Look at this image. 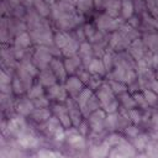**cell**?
Returning a JSON list of instances; mask_svg holds the SVG:
<instances>
[{"instance_id": "cell-39", "label": "cell", "mask_w": 158, "mask_h": 158, "mask_svg": "<svg viewBox=\"0 0 158 158\" xmlns=\"http://www.w3.org/2000/svg\"><path fill=\"white\" fill-rule=\"evenodd\" d=\"M101 59H102V62H104L105 68H106L107 72H110L112 69V67H115V58H114V56L110 52L104 53V56H102Z\"/></svg>"}, {"instance_id": "cell-13", "label": "cell", "mask_w": 158, "mask_h": 158, "mask_svg": "<svg viewBox=\"0 0 158 158\" xmlns=\"http://www.w3.org/2000/svg\"><path fill=\"white\" fill-rule=\"evenodd\" d=\"M57 77L54 75V73L52 72V69L48 67L46 69H41L40 73H38V83L42 85V86H46V88H49L52 85H54L57 83Z\"/></svg>"}, {"instance_id": "cell-48", "label": "cell", "mask_w": 158, "mask_h": 158, "mask_svg": "<svg viewBox=\"0 0 158 158\" xmlns=\"http://www.w3.org/2000/svg\"><path fill=\"white\" fill-rule=\"evenodd\" d=\"M147 89H151V90H153L156 94H158V80H157V79H153V80L149 83V86H148Z\"/></svg>"}, {"instance_id": "cell-11", "label": "cell", "mask_w": 158, "mask_h": 158, "mask_svg": "<svg viewBox=\"0 0 158 158\" xmlns=\"http://www.w3.org/2000/svg\"><path fill=\"white\" fill-rule=\"evenodd\" d=\"M78 54L80 56L81 60H83V65L86 68L89 65V63L95 58L94 57V47L89 43V42H81L80 47H79V52Z\"/></svg>"}, {"instance_id": "cell-33", "label": "cell", "mask_w": 158, "mask_h": 158, "mask_svg": "<svg viewBox=\"0 0 158 158\" xmlns=\"http://www.w3.org/2000/svg\"><path fill=\"white\" fill-rule=\"evenodd\" d=\"M37 158H64L59 152H56V151H52V149H40L36 154Z\"/></svg>"}, {"instance_id": "cell-22", "label": "cell", "mask_w": 158, "mask_h": 158, "mask_svg": "<svg viewBox=\"0 0 158 158\" xmlns=\"http://www.w3.org/2000/svg\"><path fill=\"white\" fill-rule=\"evenodd\" d=\"M33 6L36 9V12H38V15L42 17H47L52 12V7H49L46 0H33Z\"/></svg>"}, {"instance_id": "cell-34", "label": "cell", "mask_w": 158, "mask_h": 158, "mask_svg": "<svg viewBox=\"0 0 158 158\" xmlns=\"http://www.w3.org/2000/svg\"><path fill=\"white\" fill-rule=\"evenodd\" d=\"M142 93H143V95H144V98H146V100H147L149 106H156L158 104V94H156L153 90L144 89Z\"/></svg>"}, {"instance_id": "cell-50", "label": "cell", "mask_w": 158, "mask_h": 158, "mask_svg": "<svg viewBox=\"0 0 158 158\" xmlns=\"http://www.w3.org/2000/svg\"><path fill=\"white\" fill-rule=\"evenodd\" d=\"M93 1H94V7L96 9H101L106 4V0H93Z\"/></svg>"}, {"instance_id": "cell-25", "label": "cell", "mask_w": 158, "mask_h": 158, "mask_svg": "<svg viewBox=\"0 0 158 158\" xmlns=\"http://www.w3.org/2000/svg\"><path fill=\"white\" fill-rule=\"evenodd\" d=\"M143 43L153 53L158 52V33H148L143 37Z\"/></svg>"}, {"instance_id": "cell-28", "label": "cell", "mask_w": 158, "mask_h": 158, "mask_svg": "<svg viewBox=\"0 0 158 158\" xmlns=\"http://www.w3.org/2000/svg\"><path fill=\"white\" fill-rule=\"evenodd\" d=\"M75 7H77L78 14L84 15L93 10L94 1L93 0H75Z\"/></svg>"}, {"instance_id": "cell-40", "label": "cell", "mask_w": 158, "mask_h": 158, "mask_svg": "<svg viewBox=\"0 0 158 158\" xmlns=\"http://www.w3.org/2000/svg\"><path fill=\"white\" fill-rule=\"evenodd\" d=\"M127 116L130 118V121L132 123H139L142 121V114L137 110V109H131V110H127Z\"/></svg>"}, {"instance_id": "cell-46", "label": "cell", "mask_w": 158, "mask_h": 158, "mask_svg": "<svg viewBox=\"0 0 158 158\" xmlns=\"http://www.w3.org/2000/svg\"><path fill=\"white\" fill-rule=\"evenodd\" d=\"M123 131H125V135H126L127 137L132 138V139H133V138H136V137L139 135V131H138V128H137L135 125H132V126H130V125H128Z\"/></svg>"}, {"instance_id": "cell-7", "label": "cell", "mask_w": 158, "mask_h": 158, "mask_svg": "<svg viewBox=\"0 0 158 158\" xmlns=\"http://www.w3.org/2000/svg\"><path fill=\"white\" fill-rule=\"evenodd\" d=\"M65 104H67V106H68V112H69L70 120H72V122H73V126H74V127H78L79 123L83 121V120H81L83 112H81L79 105L77 104L75 99H73V98H72V99L68 98L67 101H65Z\"/></svg>"}, {"instance_id": "cell-18", "label": "cell", "mask_w": 158, "mask_h": 158, "mask_svg": "<svg viewBox=\"0 0 158 158\" xmlns=\"http://www.w3.org/2000/svg\"><path fill=\"white\" fill-rule=\"evenodd\" d=\"M105 10L109 16L117 19L118 14L121 12V0H106Z\"/></svg>"}, {"instance_id": "cell-4", "label": "cell", "mask_w": 158, "mask_h": 158, "mask_svg": "<svg viewBox=\"0 0 158 158\" xmlns=\"http://www.w3.org/2000/svg\"><path fill=\"white\" fill-rule=\"evenodd\" d=\"M95 95L98 96V99H99V101L101 104V107H104V106L111 104L112 101L117 100L115 98L116 94L112 91V89H111V86H110L109 83H102V85L96 90Z\"/></svg>"}, {"instance_id": "cell-36", "label": "cell", "mask_w": 158, "mask_h": 158, "mask_svg": "<svg viewBox=\"0 0 158 158\" xmlns=\"http://www.w3.org/2000/svg\"><path fill=\"white\" fill-rule=\"evenodd\" d=\"M133 147L138 151H142L143 148H146L147 143H148V137L146 135H138L136 138H133Z\"/></svg>"}, {"instance_id": "cell-12", "label": "cell", "mask_w": 158, "mask_h": 158, "mask_svg": "<svg viewBox=\"0 0 158 158\" xmlns=\"http://www.w3.org/2000/svg\"><path fill=\"white\" fill-rule=\"evenodd\" d=\"M15 107H16V112H17L20 116H22V117L31 115V114L33 112V110L36 109V107H35V104H33V100L30 99L28 96L25 98V99L19 100V101L16 102V106H15Z\"/></svg>"}, {"instance_id": "cell-30", "label": "cell", "mask_w": 158, "mask_h": 158, "mask_svg": "<svg viewBox=\"0 0 158 158\" xmlns=\"http://www.w3.org/2000/svg\"><path fill=\"white\" fill-rule=\"evenodd\" d=\"M117 123H118V112L114 114H107L105 118V128L110 132H114L117 130Z\"/></svg>"}, {"instance_id": "cell-14", "label": "cell", "mask_w": 158, "mask_h": 158, "mask_svg": "<svg viewBox=\"0 0 158 158\" xmlns=\"http://www.w3.org/2000/svg\"><path fill=\"white\" fill-rule=\"evenodd\" d=\"M81 64H83V60H81V58H80L79 54L68 57V58H65V60H64L65 69H67L68 74H70V75L77 74V72L79 70V68L81 67Z\"/></svg>"}, {"instance_id": "cell-8", "label": "cell", "mask_w": 158, "mask_h": 158, "mask_svg": "<svg viewBox=\"0 0 158 158\" xmlns=\"http://www.w3.org/2000/svg\"><path fill=\"white\" fill-rule=\"evenodd\" d=\"M65 138L69 146H72L75 149H81L85 147V139L84 136L81 133H79V131L75 128L74 131H65Z\"/></svg>"}, {"instance_id": "cell-9", "label": "cell", "mask_w": 158, "mask_h": 158, "mask_svg": "<svg viewBox=\"0 0 158 158\" xmlns=\"http://www.w3.org/2000/svg\"><path fill=\"white\" fill-rule=\"evenodd\" d=\"M49 68L52 69V72L54 73V75L57 77V79H58L59 81L65 83V80L68 79V78H67L68 72H67V69H65L64 62L59 60V58H57V57H53V59H52L51 63H49Z\"/></svg>"}, {"instance_id": "cell-27", "label": "cell", "mask_w": 158, "mask_h": 158, "mask_svg": "<svg viewBox=\"0 0 158 158\" xmlns=\"http://www.w3.org/2000/svg\"><path fill=\"white\" fill-rule=\"evenodd\" d=\"M91 95H93V90H91L90 88H84V89L80 91V94L75 98V101H77V104L79 105L80 110H83V109L85 107V105H86V102L89 101V99L91 98Z\"/></svg>"}, {"instance_id": "cell-51", "label": "cell", "mask_w": 158, "mask_h": 158, "mask_svg": "<svg viewBox=\"0 0 158 158\" xmlns=\"http://www.w3.org/2000/svg\"><path fill=\"white\" fill-rule=\"evenodd\" d=\"M7 4H9V7H16L19 5H21V0H7Z\"/></svg>"}, {"instance_id": "cell-32", "label": "cell", "mask_w": 158, "mask_h": 158, "mask_svg": "<svg viewBox=\"0 0 158 158\" xmlns=\"http://www.w3.org/2000/svg\"><path fill=\"white\" fill-rule=\"evenodd\" d=\"M27 95H28V98H30V99H32V100L38 99V98H41V96H43V95H44L43 86H42L40 83H38V84H36V85H33V86L27 91Z\"/></svg>"}, {"instance_id": "cell-20", "label": "cell", "mask_w": 158, "mask_h": 158, "mask_svg": "<svg viewBox=\"0 0 158 158\" xmlns=\"http://www.w3.org/2000/svg\"><path fill=\"white\" fill-rule=\"evenodd\" d=\"M79 47H80L79 41H77L75 38H72L70 42H69L64 48L60 49V52H62V54H63L65 58H68V57L75 56V54L79 52Z\"/></svg>"}, {"instance_id": "cell-41", "label": "cell", "mask_w": 158, "mask_h": 158, "mask_svg": "<svg viewBox=\"0 0 158 158\" xmlns=\"http://www.w3.org/2000/svg\"><path fill=\"white\" fill-rule=\"evenodd\" d=\"M101 85H102V80H101L100 75H93L91 74V78L88 81V88H90L91 90H95L96 91Z\"/></svg>"}, {"instance_id": "cell-3", "label": "cell", "mask_w": 158, "mask_h": 158, "mask_svg": "<svg viewBox=\"0 0 158 158\" xmlns=\"http://www.w3.org/2000/svg\"><path fill=\"white\" fill-rule=\"evenodd\" d=\"M121 22H118L117 19H114L109 16L107 14H104L96 19V27L101 32H110V31H116L121 27Z\"/></svg>"}, {"instance_id": "cell-17", "label": "cell", "mask_w": 158, "mask_h": 158, "mask_svg": "<svg viewBox=\"0 0 158 158\" xmlns=\"http://www.w3.org/2000/svg\"><path fill=\"white\" fill-rule=\"evenodd\" d=\"M110 146L104 141L101 144H96L90 149L91 158H106L110 154Z\"/></svg>"}, {"instance_id": "cell-1", "label": "cell", "mask_w": 158, "mask_h": 158, "mask_svg": "<svg viewBox=\"0 0 158 158\" xmlns=\"http://www.w3.org/2000/svg\"><path fill=\"white\" fill-rule=\"evenodd\" d=\"M52 59H53V54H52V52H51V49H49L48 46L40 44L36 48V51L33 52V54H32V60H33L35 65L38 69H46V68H48Z\"/></svg>"}, {"instance_id": "cell-23", "label": "cell", "mask_w": 158, "mask_h": 158, "mask_svg": "<svg viewBox=\"0 0 158 158\" xmlns=\"http://www.w3.org/2000/svg\"><path fill=\"white\" fill-rule=\"evenodd\" d=\"M118 30H120L121 35H122L128 42H132L133 40L138 38V32L136 31L135 27H132V26L128 25V23H126V25H121V27H120Z\"/></svg>"}, {"instance_id": "cell-35", "label": "cell", "mask_w": 158, "mask_h": 158, "mask_svg": "<svg viewBox=\"0 0 158 158\" xmlns=\"http://www.w3.org/2000/svg\"><path fill=\"white\" fill-rule=\"evenodd\" d=\"M105 142L110 146V147H116L118 144H121L122 142H125V138L122 136H120L118 133H111L110 136L106 137Z\"/></svg>"}, {"instance_id": "cell-26", "label": "cell", "mask_w": 158, "mask_h": 158, "mask_svg": "<svg viewBox=\"0 0 158 158\" xmlns=\"http://www.w3.org/2000/svg\"><path fill=\"white\" fill-rule=\"evenodd\" d=\"M73 37H70L65 31H59L54 35V46L58 47L59 49L64 48L72 40Z\"/></svg>"}, {"instance_id": "cell-49", "label": "cell", "mask_w": 158, "mask_h": 158, "mask_svg": "<svg viewBox=\"0 0 158 158\" xmlns=\"http://www.w3.org/2000/svg\"><path fill=\"white\" fill-rule=\"evenodd\" d=\"M127 23H128V25H131L132 27L137 28V27H138V23H139V21H138V19H137V17H133V16H132V17L128 20V22H127Z\"/></svg>"}, {"instance_id": "cell-6", "label": "cell", "mask_w": 158, "mask_h": 158, "mask_svg": "<svg viewBox=\"0 0 158 158\" xmlns=\"http://www.w3.org/2000/svg\"><path fill=\"white\" fill-rule=\"evenodd\" d=\"M64 86H65L68 94H69L73 99H75V98L80 94V91L84 89V83H83L77 75H72V77H69V78L65 80Z\"/></svg>"}, {"instance_id": "cell-29", "label": "cell", "mask_w": 158, "mask_h": 158, "mask_svg": "<svg viewBox=\"0 0 158 158\" xmlns=\"http://www.w3.org/2000/svg\"><path fill=\"white\" fill-rule=\"evenodd\" d=\"M31 42H32L31 35H28L27 32H21L15 38V46L21 47V48H25V49L31 46Z\"/></svg>"}, {"instance_id": "cell-19", "label": "cell", "mask_w": 158, "mask_h": 158, "mask_svg": "<svg viewBox=\"0 0 158 158\" xmlns=\"http://www.w3.org/2000/svg\"><path fill=\"white\" fill-rule=\"evenodd\" d=\"M31 117L33 121H36L38 123H44L52 116H51V111L47 107H43V109H35L33 112L31 114Z\"/></svg>"}, {"instance_id": "cell-21", "label": "cell", "mask_w": 158, "mask_h": 158, "mask_svg": "<svg viewBox=\"0 0 158 158\" xmlns=\"http://www.w3.org/2000/svg\"><path fill=\"white\" fill-rule=\"evenodd\" d=\"M135 5L131 0H121V16L123 20H130L133 16Z\"/></svg>"}, {"instance_id": "cell-47", "label": "cell", "mask_w": 158, "mask_h": 158, "mask_svg": "<svg viewBox=\"0 0 158 158\" xmlns=\"http://www.w3.org/2000/svg\"><path fill=\"white\" fill-rule=\"evenodd\" d=\"M78 131H79V133H81L83 136H86L88 133H89V130H91L90 128V125H89V121H86V120H83L80 123H79V126L78 127H75Z\"/></svg>"}, {"instance_id": "cell-44", "label": "cell", "mask_w": 158, "mask_h": 158, "mask_svg": "<svg viewBox=\"0 0 158 158\" xmlns=\"http://www.w3.org/2000/svg\"><path fill=\"white\" fill-rule=\"evenodd\" d=\"M77 77L84 83V84H88V81H89V79L91 78V73L84 67V69H79L78 72H77Z\"/></svg>"}, {"instance_id": "cell-10", "label": "cell", "mask_w": 158, "mask_h": 158, "mask_svg": "<svg viewBox=\"0 0 158 158\" xmlns=\"http://www.w3.org/2000/svg\"><path fill=\"white\" fill-rule=\"evenodd\" d=\"M144 49H146V46H144V43H143V40H139V38L133 40V41L130 43V46L127 47V51H128L130 56H131L135 60L141 59V58L146 54Z\"/></svg>"}, {"instance_id": "cell-42", "label": "cell", "mask_w": 158, "mask_h": 158, "mask_svg": "<svg viewBox=\"0 0 158 158\" xmlns=\"http://www.w3.org/2000/svg\"><path fill=\"white\" fill-rule=\"evenodd\" d=\"M98 31H99L98 27H95L93 23H86V25L84 26V32H85L86 40H89V41H91V40L94 38V36L96 35Z\"/></svg>"}, {"instance_id": "cell-53", "label": "cell", "mask_w": 158, "mask_h": 158, "mask_svg": "<svg viewBox=\"0 0 158 158\" xmlns=\"http://www.w3.org/2000/svg\"><path fill=\"white\" fill-rule=\"evenodd\" d=\"M156 79H157V80H158V72H157V73H156Z\"/></svg>"}, {"instance_id": "cell-52", "label": "cell", "mask_w": 158, "mask_h": 158, "mask_svg": "<svg viewBox=\"0 0 158 158\" xmlns=\"http://www.w3.org/2000/svg\"><path fill=\"white\" fill-rule=\"evenodd\" d=\"M46 1H47V2H51V4H52V5H53V4H54V1H56V0H46Z\"/></svg>"}, {"instance_id": "cell-5", "label": "cell", "mask_w": 158, "mask_h": 158, "mask_svg": "<svg viewBox=\"0 0 158 158\" xmlns=\"http://www.w3.org/2000/svg\"><path fill=\"white\" fill-rule=\"evenodd\" d=\"M47 95L49 99L56 100L58 102H65L68 99V91L64 85L62 84H54L49 88H47Z\"/></svg>"}, {"instance_id": "cell-2", "label": "cell", "mask_w": 158, "mask_h": 158, "mask_svg": "<svg viewBox=\"0 0 158 158\" xmlns=\"http://www.w3.org/2000/svg\"><path fill=\"white\" fill-rule=\"evenodd\" d=\"M106 112L102 109H99L94 112H91L88 117L90 128L93 133H101L105 128V118H106Z\"/></svg>"}, {"instance_id": "cell-37", "label": "cell", "mask_w": 158, "mask_h": 158, "mask_svg": "<svg viewBox=\"0 0 158 158\" xmlns=\"http://www.w3.org/2000/svg\"><path fill=\"white\" fill-rule=\"evenodd\" d=\"M133 98H135V101H136V104H137V107H139V109H142V110H147L148 109V102H147V100H146V98H144V95H143V93H135L133 94Z\"/></svg>"}, {"instance_id": "cell-45", "label": "cell", "mask_w": 158, "mask_h": 158, "mask_svg": "<svg viewBox=\"0 0 158 158\" xmlns=\"http://www.w3.org/2000/svg\"><path fill=\"white\" fill-rule=\"evenodd\" d=\"M49 98H46L44 95L38 98V99H35L33 100V104H35V107L36 109H43V107H48L49 106Z\"/></svg>"}, {"instance_id": "cell-31", "label": "cell", "mask_w": 158, "mask_h": 158, "mask_svg": "<svg viewBox=\"0 0 158 158\" xmlns=\"http://www.w3.org/2000/svg\"><path fill=\"white\" fill-rule=\"evenodd\" d=\"M109 84H110V86H111L112 91H114L116 95H121V94H123V93L128 91V85H127V84H125V83H122V81H118V80L111 79V80L109 81Z\"/></svg>"}, {"instance_id": "cell-16", "label": "cell", "mask_w": 158, "mask_h": 158, "mask_svg": "<svg viewBox=\"0 0 158 158\" xmlns=\"http://www.w3.org/2000/svg\"><path fill=\"white\" fill-rule=\"evenodd\" d=\"M86 69H88L93 75H100V77H102V75L107 72L106 68H105V64H104L102 59H99V58H94V59L89 63V65L86 67Z\"/></svg>"}, {"instance_id": "cell-43", "label": "cell", "mask_w": 158, "mask_h": 158, "mask_svg": "<svg viewBox=\"0 0 158 158\" xmlns=\"http://www.w3.org/2000/svg\"><path fill=\"white\" fill-rule=\"evenodd\" d=\"M12 77L10 73H7L5 69L0 72V85H11L12 83Z\"/></svg>"}, {"instance_id": "cell-38", "label": "cell", "mask_w": 158, "mask_h": 158, "mask_svg": "<svg viewBox=\"0 0 158 158\" xmlns=\"http://www.w3.org/2000/svg\"><path fill=\"white\" fill-rule=\"evenodd\" d=\"M11 85H12V91H14L16 95L23 94V93L26 91V90H25V86H23V84H22V81L20 80L19 77H15V78L12 79Z\"/></svg>"}, {"instance_id": "cell-24", "label": "cell", "mask_w": 158, "mask_h": 158, "mask_svg": "<svg viewBox=\"0 0 158 158\" xmlns=\"http://www.w3.org/2000/svg\"><path fill=\"white\" fill-rule=\"evenodd\" d=\"M118 100L122 104V107L126 109V110H131V109H136L137 107V104L135 101L133 95H131L128 91L118 95Z\"/></svg>"}, {"instance_id": "cell-15", "label": "cell", "mask_w": 158, "mask_h": 158, "mask_svg": "<svg viewBox=\"0 0 158 158\" xmlns=\"http://www.w3.org/2000/svg\"><path fill=\"white\" fill-rule=\"evenodd\" d=\"M17 142L22 148H32L38 144L37 138L33 135H31L28 131H25V132L17 135Z\"/></svg>"}]
</instances>
